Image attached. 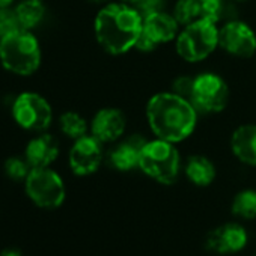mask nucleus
Returning a JSON list of instances; mask_svg holds the SVG:
<instances>
[{
	"instance_id": "11",
	"label": "nucleus",
	"mask_w": 256,
	"mask_h": 256,
	"mask_svg": "<svg viewBox=\"0 0 256 256\" xmlns=\"http://www.w3.org/2000/svg\"><path fill=\"white\" fill-rule=\"evenodd\" d=\"M130 130V114L119 104L101 106L89 118V134L106 146L119 142Z\"/></svg>"
},
{
	"instance_id": "19",
	"label": "nucleus",
	"mask_w": 256,
	"mask_h": 256,
	"mask_svg": "<svg viewBox=\"0 0 256 256\" xmlns=\"http://www.w3.org/2000/svg\"><path fill=\"white\" fill-rule=\"evenodd\" d=\"M20 28L26 30H35L44 22L47 16V6L44 0H20L14 6Z\"/></svg>"
},
{
	"instance_id": "23",
	"label": "nucleus",
	"mask_w": 256,
	"mask_h": 256,
	"mask_svg": "<svg viewBox=\"0 0 256 256\" xmlns=\"http://www.w3.org/2000/svg\"><path fill=\"white\" fill-rule=\"evenodd\" d=\"M193 78H194V70L182 66V70H180L178 72H175L169 77L166 88L169 90L190 100L192 89H193Z\"/></svg>"
},
{
	"instance_id": "7",
	"label": "nucleus",
	"mask_w": 256,
	"mask_h": 256,
	"mask_svg": "<svg viewBox=\"0 0 256 256\" xmlns=\"http://www.w3.org/2000/svg\"><path fill=\"white\" fill-rule=\"evenodd\" d=\"M218 54L230 62H253L256 58V26L246 16L218 26Z\"/></svg>"
},
{
	"instance_id": "25",
	"label": "nucleus",
	"mask_w": 256,
	"mask_h": 256,
	"mask_svg": "<svg viewBox=\"0 0 256 256\" xmlns=\"http://www.w3.org/2000/svg\"><path fill=\"white\" fill-rule=\"evenodd\" d=\"M22 29L14 8H0V38Z\"/></svg>"
},
{
	"instance_id": "10",
	"label": "nucleus",
	"mask_w": 256,
	"mask_h": 256,
	"mask_svg": "<svg viewBox=\"0 0 256 256\" xmlns=\"http://www.w3.org/2000/svg\"><path fill=\"white\" fill-rule=\"evenodd\" d=\"M28 198L40 208L56 210L66 199L64 178L52 168H35L24 181Z\"/></svg>"
},
{
	"instance_id": "5",
	"label": "nucleus",
	"mask_w": 256,
	"mask_h": 256,
	"mask_svg": "<svg viewBox=\"0 0 256 256\" xmlns=\"http://www.w3.org/2000/svg\"><path fill=\"white\" fill-rule=\"evenodd\" d=\"M182 163L180 145L150 136L140 152L139 172L160 186H174L182 176Z\"/></svg>"
},
{
	"instance_id": "24",
	"label": "nucleus",
	"mask_w": 256,
	"mask_h": 256,
	"mask_svg": "<svg viewBox=\"0 0 256 256\" xmlns=\"http://www.w3.org/2000/svg\"><path fill=\"white\" fill-rule=\"evenodd\" d=\"M4 170H5V175L16 181V182H20V181H26L28 175L30 174L32 168L30 164L28 163L26 157H18V156H14V157H10L5 163H4Z\"/></svg>"
},
{
	"instance_id": "4",
	"label": "nucleus",
	"mask_w": 256,
	"mask_h": 256,
	"mask_svg": "<svg viewBox=\"0 0 256 256\" xmlns=\"http://www.w3.org/2000/svg\"><path fill=\"white\" fill-rule=\"evenodd\" d=\"M172 53L186 68L206 65L218 54V26L205 18L182 26L172 44Z\"/></svg>"
},
{
	"instance_id": "6",
	"label": "nucleus",
	"mask_w": 256,
	"mask_h": 256,
	"mask_svg": "<svg viewBox=\"0 0 256 256\" xmlns=\"http://www.w3.org/2000/svg\"><path fill=\"white\" fill-rule=\"evenodd\" d=\"M42 62L41 42L32 30L18 29L0 38V64L20 77L34 76Z\"/></svg>"
},
{
	"instance_id": "32",
	"label": "nucleus",
	"mask_w": 256,
	"mask_h": 256,
	"mask_svg": "<svg viewBox=\"0 0 256 256\" xmlns=\"http://www.w3.org/2000/svg\"><path fill=\"white\" fill-rule=\"evenodd\" d=\"M253 66H254V71H256V58L253 59Z\"/></svg>"
},
{
	"instance_id": "13",
	"label": "nucleus",
	"mask_w": 256,
	"mask_h": 256,
	"mask_svg": "<svg viewBox=\"0 0 256 256\" xmlns=\"http://www.w3.org/2000/svg\"><path fill=\"white\" fill-rule=\"evenodd\" d=\"M107 146L92 134L74 140L68 151V166L76 176H90L106 164Z\"/></svg>"
},
{
	"instance_id": "29",
	"label": "nucleus",
	"mask_w": 256,
	"mask_h": 256,
	"mask_svg": "<svg viewBox=\"0 0 256 256\" xmlns=\"http://www.w3.org/2000/svg\"><path fill=\"white\" fill-rule=\"evenodd\" d=\"M16 0H0V8H11Z\"/></svg>"
},
{
	"instance_id": "22",
	"label": "nucleus",
	"mask_w": 256,
	"mask_h": 256,
	"mask_svg": "<svg viewBox=\"0 0 256 256\" xmlns=\"http://www.w3.org/2000/svg\"><path fill=\"white\" fill-rule=\"evenodd\" d=\"M230 211L242 220L256 218V188H242L235 193L230 202Z\"/></svg>"
},
{
	"instance_id": "8",
	"label": "nucleus",
	"mask_w": 256,
	"mask_h": 256,
	"mask_svg": "<svg viewBox=\"0 0 256 256\" xmlns=\"http://www.w3.org/2000/svg\"><path fill=\"white\" fill-rule=\"evenodd\" d=\"M180 30L181 26L169 10L145 16L142 34L136 44L134 54L145 58L156 56L160 50L172 47Z\"/></svg>"
},
{
	"instance_id": "31",
	"label": "nucleus",
	"mask_w": 256,
	"mask_h": 256,
	"mask_svg": "<svg viewBox=\"0 0 256 256\" xmlns=\"http://www.w3.org/2000/svg\"><path fill=\"white\" fill-rule=\"evenodd\" d=\"M120 2H125V4H130V5H136L139 0H120Z\"/></svg>"
},
{
	"instance_id": "3",
	"label": "nucleus",
	"mask_w": 256,
	"mask_h": 256,
	"mask_svg": "<svg viewBox=\"0 0 256 256\" xmlns=\"http://www.w3.org/2000/svg\"><path fill=\"white\" fill-rule=\"evenodd\" d=\"M190 101L200 113L202 119L226 114L234 102V88L229 77L208 65L194 68Z\"/></svg>"
},
{
	"instance_id": "18",
	"label": "nucleus",
	"mask_w": 256,
	"mask_h": 256,
	"mask_svg": "<svg viewBox=\"0 0 256 256\" xmlns=\"http://www.w3.org/2000/svg\"><path fill=\"white\" fill-rule=\"evenodd\" d=\"M244 17V6L232 0H202V18L217 26Z\"/></svg>"
},
{
	"instance_id": "20",
	"label": "nucleus",
	"mask_w": 256,
	"mask_h": 256,
	"mask_svg": "<svg viewBox=\"0 0 256 256\" xmlns=\"http://www.w3.org/2000/svg\"><path fill=\"white\" fill-rule=\"evenodd\" d=\"M58 126L62 136L74 142L89 134V118L77 110H65L58 118Z\"/></svg>"
},
{
	"instance_id": "26",
	"label": "nucleus",
	"mask_w": 256,
	"mask_h": 256,
	"mask_svg": "<svg viewBox=\"0 0 256 256\" xmlns=\"http://www.w3.org/2000/svg\"><path fill=\"white\" fill-rule=\"evenodd\" d=\"M172 0H139L133 6L142 14V17L158 12V11H168L170 8Z\"/></svg>"
},
{
	"instance_id": "15",
	"label": "nucleus",
	"mask_w": 256,
	"mask_h": 256,
	"mask_svg": "<svg viewBox=\"0 0 256 256\" xmlns=\"http://www.w3.org/2000/svg\"><path fill=\"white\" fill-rule=\"evenodd\" d=\"M247 230L242 224L229 222L214 228L206 235L208 250L218 254H232L238 253L247 246Z\"/></svg>"
},
{
	"instance_id": "21",
	"label": "nucleus",
	"mask_w": 256,
	"mask_h": 256,
	"mask_svg": "<svg viewBox=\"0 0 256 256\" xmlns=\"http://www.w3.org/2000/svg\"><path fill=\"white\" fill-rule=\"evenodd\" d=\"M169 11L182 28L202 18V0H172Z\"/></svg>"
},
{
	"instance_id": "30",
	"label": "nucleus",
	"mask_w": 256,
	"mask_h": 256,
	"mask_svg": "<svg viewBox=\"0 0 256 256\" xmlns=\"http://www.w3.org/2000/svg\"><path fill=\"white\" fill-rule=\"evenodd\" d=\"M232 2H235V4H238L241 6H247V5H250L253 2V0H232Z\"/></svg>"
},
{
	"instance_id": "16",
	"label": "nucleus",
	"mask_w": 256,
	"mask_h": 256,
	"mask_svg": "<svg viewBox=\"0 0 256 256\" xmlns=\"http://www.w3.org/2000/svg\"><path fill=\"white\" fill-rule=\"evenodd\" d=\"M182 176L194 187L205 188L216 182L218 176V168L212 157L206 152H192L184 156Z\"/></svg>"
},
{
	"instance_id": "9",
	"label": "nucleus",
	"mask_w": 256,
	"mask_h": 256,
	"mask_svg": "<svg viewBox=\"0 0 256 256\" xmlns=\"http://www.w3.org/2000/svg\"><path fill=\"white\" fill-rule=\"evenodd\" d=\"M12 119L26 132L44 133L52 126L54 120V112L50 101L32 90L22 92L16 96L12 102Z\"/></svg>"
},
{
	"instance_id": "14",
	"label": "nucleus",
	"mask_w": 256,
	"mask_h": 256,
	"mask_svg": "<svg viewBox=\"0 0 256 256\" xmlns=\"http://www.w3.org/2000/svg\"><path fill=\"white\" fill-rule=\"evenodd\" d=\"M226 144L235 162L246 168H256V119L235 124L228 133Z\"/></svg>"
},
{
	"instance_id": "2",
	"label": "nucleus",
	"mask_w": 256,
	"mask_h": 256,
	"mask_svg": "<svg viewBox=\"0 0 256 256\" xmlns=\"http://www.w3.org/2000/svg\"><path fill=\"white\" fill-rule=\"evenodd\" d=\"M142 26L144 17L136 6L113 0L96 8L92 18V35L96 47L106 56L120 59L134 54Z\"/></svg>"
},
{
	"instance_id": "17",
	"label": "nucleus",
	"mask_w": 256,
	"mask_h": 256,
	"mask_svg": "<svg viewBox=\"0 0 256 256\" xmlns=\"http://www.w3.org/2000/svg\"><path fill=\"white\" fill-rule=\"evenodd\" d=\"M60 156V145L56 136L48 132L36 133L24 150V157L32 169L35 168H52V164Z\"/></svg>"
},
{
	"instance_id": "12",
	"label": "nucleus",
	"mask_w": 256,
	"mask_h": 256,
	"mask_svg": "<svg viewBox=\"0 0 256 256\" xmlns=\"http://www.w3.org/2000/svg\"><path fill=\"white\" fill-rule=\"evenodd\" d=\"M150 134L144 130L128 132L119 142L107 146L106 152V166L119 174H132L139 170L140 152Z\"/></svg>"
},
{
	"instance_id": "27",
	"label": "nucleus",
	"mask_w": 256,
	"mask_h": 256,
	"mask_svg": "<svg viewBox=\"0 0 256 256\" xmlns=\"http://www.w3.org/2000/svg\"><path fill=\"white\" fill-rule=\"evenodd\" d=\"M0 256H23L20 250L11 247V248H4L2 252H0Z\"/></svg>"
},
{
	"instance_id": "1",
	"label": "nucleus",
	"mask_w": 256,
	"mask_h": 256,
	"mask_svg": "<svg viewBox=\"0 0 256 256\" xmlns=\"http://www.w3.org/2000/svg\"><path fill=\"white\" fill-rule=\"evenodd\" d=\"M142 118L144 130L151 138L180 146L196 138L202 124V116L193 102L168 88L148 94L142 107Z\"/></svg>"
},
{
	"instance_id": "28",
	"label": "nucleus",
	"mask_w": 256,
	"mask_h": 256,
	"mask_svg": "<svg viewBox=\"0 0 256 256\" xmlns=\"http://www.w3.org/2000/svg\"><path fill=\"white\" fill-rule=\"evenodd\" d=\"M86 2H88L89 5L95 6V8H101V6H104V5L113 2V0H86Z\"/></svg>"
}]
</instances>
